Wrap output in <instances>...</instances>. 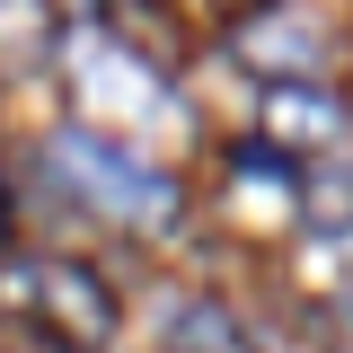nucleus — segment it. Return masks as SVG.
<instances>
[{
  "mask_svg": "<svg viewBox=\"0 0 353 353\" xmlns=\"http://www.w3.org/2000/svg\"><path fill=\"white\" fill-rule=\"evenodd\" d=\"M53 159H62V176L80 185L88 203H106L115 221H141V230L176 221V185H168L159 168H141L115 132H106V141H97V132H62V141H53Z\"/></svg>",
  "mask_w": 353,
  "mask_h": 353,
  "instance_id": "f257e3e1",
  "label": "nucleus"
},
{
  "mask_svg": "<svg viewBox=\"0 0 353 353\" xmlns=\"http://www.w3.org/2000/svg\"><path fill=\"white\" fill-rule=\"evenodd\" d=\"M18 309L36 318L53 345H71V353L106 345V327H115L106 283H97V274H80V265H36V274H27V292H18Z\"/></svg>",
  "mask_w": 353,
  "mask_h": 353,
  "instance_id": "f03ea898",
  "label": "nucleus"
},
{
  "mask_svg": "<svg viewBox=\"0 0 353 353\" xmlns=\"http://www.w3.org/2000/svg\"><path fill=\"white\" fill-rule=\"evenodd\" d=\"M71 62H80V97H88V106H106V124H159V115H168V88L150 80L124 44L80 36V53H71Z\"/></svg>",
  "mask_w": 353,
  "mask_h": 353,
  "instance_id": "7ed1b4c3",
  "label": "nucleus"
},
{
  "mask_svg": "<svg viewBox=\"0 0 353 353\" xmlns=\"http://www.w3.org/2000/svg\"><path fill=\"white\" fill-rule=\"evenodd\" d=\"M336 124H345V115H336L327 88H301V80H274V88H265V132H274L283 150H309V141H327Z\"/></svg>",
  "mask_w": 353,
  "mask_h": 353,
  "instance_id": "20e7f679",
  "label": "nucleus"
},
{
  "mask_svg": "<svg viewBox=\"0 0 353 353\" xmlns=\"http://www.w3.org/2000/svg\"><path fill=\"white\" fill-rule=\"evenodd\" d=\"M230 203H239V212H248V203H265L256 221H292V203H301V176L283 168V159H248V150H239V159H230Z\"/></svg>",
  "mask_w": 353,
  "mask_h": 353,
  "instance_id": "39448f33",
  "label": "nucleus"
}]
</instances>
